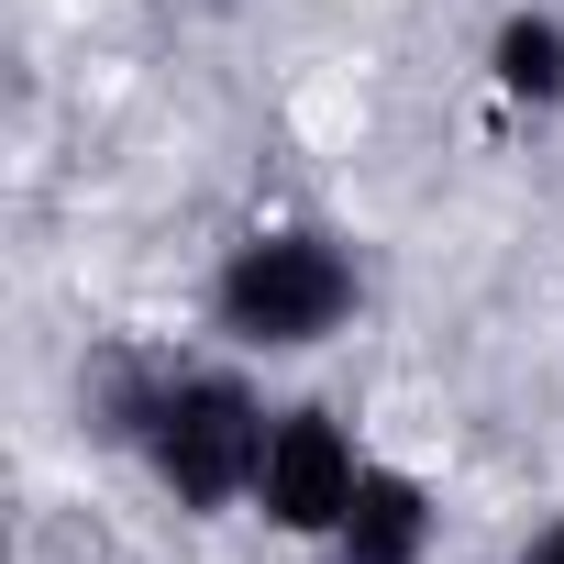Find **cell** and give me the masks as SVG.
Returning <instances> with one entry per match:
<instances>
[{
	"label": "cell",
	"instance_id": "1",
	"mask_svg": "<svg viewBox=\"0 0 564 564\" xmlns=\"http://www.w3.org/2000/svg\"><path fill=\"white\" fill-rule=\"evenodd\" d=\"M100 421L144 454V476L177 509H232V498H254L276 410L232 366H111L100 377Z\"/></svg>",
	"mask_w": 564,
	"mask_h": 564
},
{
	"label": "cell",
	"instance_id": "2",
	"mask_svg": "<svg viewBox=\"0 0 564 564\" xmlns=\"http://www.w3.org/2000/svg\"><path fill=\"white\" fill-rule=\"evenodd\" d=\"M355 300H366L355 243L322 221H265L210 265V333L232 355H311L355 322Z\"/></svg>",
	"mask_w": 564,
	"mask_h": 564
},
{
	"label": "cell",
	"instance_id": "3",
	"mask_svg": "<svg viewBox=\"0 0 564 564\" xmlns=\"http://www.w3.org/2000/svg\"><path fill=\"white\" fill-rule=\"evenodd\" d=\"M355 487H366V454H355V432H344V410H276L265 421V465H254V520L265 531H289V542H333V520L355 509Z\"/></svg>",
	"mask_w": 564,
	"mask_h": 564
},
{
	"label": "cell",
	"instance_id": "4",
	"mask_svg": "<svg viewBox=\"0 0 564 564\" xmlns=\"http://www.w3.org/2000/svg\"><path fill=\"white\" fill-rule=\"evenodd\" d=\"M432 553V487L410 465H366L355 509L333 520V564H421Z\"/></svg>",
	"mask_w": 564,
	"mask_h": 564
},
{
	"label": "cell",
	"instance_id": "5",
	"mask_svg": "<svg viewBox=\"0 0 564 564\" xmlns=\"http://www.w3.org/2000/svg\"><path fill=\"white\" fill-rule=\"evenodd\" d=\"M487 78L520 100V111H564V23L553 12H509L487 34Z\"/></svg>",
	"mask_w": 564,
	"mask_h": 564
},
{
	"label": "cell",
	"instance_id": "6",
	"mask_svg": "<svg viewBox=\"0 0 564 564\" xmlns=\"http://www.w3.org/2000/svg\"><path fill=\"white\" fill-rule=\"evenodd\" d=\"M520 564H564V520H542V531H531V553H520Z\"/></svg>",
	"mask_w": 564,
	"mask_h": 564
}]
</instances>
